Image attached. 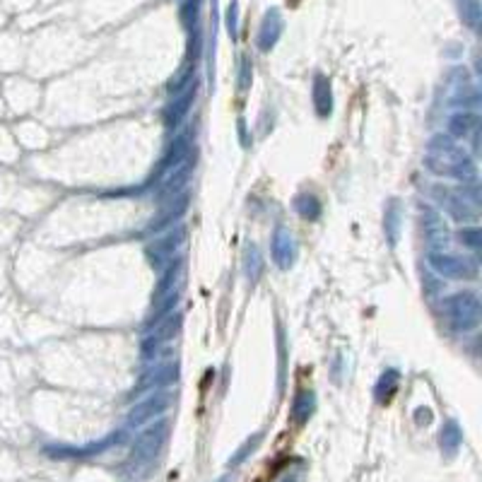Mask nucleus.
<instances>
[{
	"label": "nucleus",
	"mask_w": 482,
	"mask_h": 482,
	"mask_svg": "<svg viewBox=\"0 0 482 482\" xmlns=\"http://www.w3.org/2000/svg\"><path fill=\"white\" fill-rule=\"evenodd\" d=\"M172 390H155V395H150L148 400H143L140 405L133 407L131 417H128V422H131L133 427H140L145 425L148 420L157 417V415H162L164 410H169V405H172Z\"/></svg>",
	"instance_id": "obj_2"
},
{
	"label": "nucleus",
	"mask_w": 482,
	"mask_h": 482,
	"mask_svg": "<svg viewBox=\"0 0 482 482\" xmlns=\"http://www.w3.org/2000/svg\"><path fill=\"white\" fill-rule=\"evenodd\" d=\"M280 482H302V473H290V475H285Z\"/></svg>",
	"instance_id": "obj_12"
},
{
	"label": "nucleus",
	"mask_w": 482,
	"mask_h": 482,
	"mask_svg": "<svg viewBox=\"0 0 482 482\" xmlns=\"http://www.w3.org/2000/svg\"><path fill=\"white\" fill-rule=\"evenodd\" d=\"M184 236H186V229L184 227H179L176 229V234H169L167 239H160L155 243V246L150 248V261H152V265L155 268H160L162 265V258H169V256H174L176 251V246H179L181 241H184Z\"/></svg>",
	"instance_id": "obj_3"
},
{
	"label": "nucleus",
	"mask_w": 482,
	"mask_h": 482,
	"mask_svg": "<svg viewBox=\"0 0 482 482\" xmlns=\"http://www.w3.org/2000/svg\"><path fill=\"white\" fill-rule=\"evenodd\" d=\"M297 207H299V210H302L307 217H311V219H314V217L321 212V205L316 203V198H314V195H302V198L297 200Z\"/></svg>",
	"instance_id": "obj_8"
},
{
	"label": "nucleus",
	"mask_w": 482,
	"mask_h": 482,
	"mask_svg": "<svg viewBox=\"0 0 482 482\" xmlns=\"http://www.w3.org/2000/svg\"><path fill=\"white\" fill-rule=\"evenodd\" d=\"M475 126V119L473 116H456L454 121H451V131L456 133V136H463V133H468V128Z\"/></svg>",
	"instance_id": "obj_10"
},
{
	"label": "nucleus",
	"mask_w": 482,
	"mask_h": 482,
	"mask_svg": "<svg viewBox=\"0 0 482 482\" xmlns=\"http://www.w3.org/2000/svg\"><path fill=\"white\" fill-rule=\"evenodd\" d=\"M167 437H169V422H167V420H162V422L152 425L150 429H145L143 434L136 439V444H133L128 468H131V471L150 468L152 463L160 459L164 444H167Z\"/></svg>",
	"instance_id": "obj_1"
},
{
	"label": "nucleus",
	"mask_w": 482,
	"mask_h": 482,
	"mask_svg": "<svg viewBox=\"0 0 482 482\" xmlns=\"http://www.w3.org/2000/svg\"><path fill=\"white\" fill-rule=\"evenodd\" d=\"M461 241H466L468 246H478L480 239H478V231L471 229V231H461Z\"/></svg>",
	"instance_id": "obj_11"
},
{
	"label": "nucleus",
	"mask_w": 482,
	"mask_h": 482,
	"mask_svg": "<svg viewBox=\"0 0 482 482\" xmlns=\"http://www.w3.org/2000/svg\"><path fill=\"white\" fill-rule=\"evenodd\" d=\"M316 106H319L321 116H326L331 111V92H328V87L323 84V80H319V84H316Z\"/></svg>",
	"instance_id": "obj_7"
},
{
	"label": "nucleus",
	"mask_w": 482,
	"mask_h": 482,
	"mask_svg": "<svg viewBox=\"0 0 482 482\" xmlns=\"http://www.w3.org/2000/svg\"><path fill=\"white\" fill-rule=\"evenodd\" d=\"M461 429H459V425L456 422H449L447 427L442 429V437H439V442H442V449H444V454L447 456H454L456 451H459L461 447Z\"/></svg>",
	"instance_id": "obj_4"
},
{
	"label": "nucleus",
	"mask_w": 482,
	"mask_h": 482,
	"mask_svg": "<svg viewBox=\"0 0 482 482\" xmlns=\"http://www.w3.org/2000/svg\"><path fill=\"white\" fill-rule=\"evenodd\" d=\"M261 439H263V434H256L253 439H248V442L243 444V447H241V449L234 454V459L229 461V468H236V466H239V463L246 461L248 456H251L253 451H256V447H258V444H261Z\"/></svg>",
	"instance_id": "obj_6"
},
{
	"label": "nucleus",
	"mask_w": 482,
	"mask_h": 482,
	"mask_svg": "<svg viewBox=\"0 0 482 482\" xmlns=\"http://www.w3.org/2000/svg\"><path fill=\"white\" fill-rule=\"evenodd\" d=\"M217 482H231V475H224V478H219Z\"/></svg>",
	"instance_id": "obj_13"
},
{
	"label": "nucleus",
	"mask_w": 482,
	"mask_h": 482,
	"mask_svg": "<svg viewBox=\"0 0 482 482\" xmlns=\"http://www.w3.org/2000/svg\"><path fill=\"white\" fill-rule=\"evenodd\" d=\"M283 253H287L290 261H292V253H295V248H292L290 236L285 234V231H278V239H275V261H278V263L283 261Z\"/></svg>",
	"instance_id": "obj_9"
},
{
	"label": "nucleus",
	"mask_w": 482,
	"mask_h": 482,
	"mask_svg": "<svg viewBox=\"0 0 482 482\" xmlns=\"http://www.w3.org/2000/svg\"><path fill=\"white\" fill-rule=\"evenodd\" d=\"M311 410H314V395L309 393V390H304V393H299V398L295 400V420L297 422H307Z\"/></svg>",
	"instance_id": "obj_5"
}]
</instances>
